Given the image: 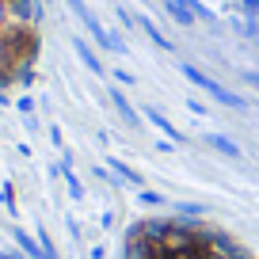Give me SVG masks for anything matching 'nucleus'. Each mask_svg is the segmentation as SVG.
Returning a JSON list of instances; mask_svg holds the SVG:
<instances>
[{"mask_svg": "<svg viewBox=\"0 0 259 259\" xmlns=\"http://www.w3.org/2000/svg\"><path fill=\"white\" fill-rule=\"evenodd\" d=\"M126 259H259V255L206 225L153 221L134 233Z\"/></svg>", "mask_w": 259, "mask_h": 259, "instance_id": "f257e3e1", "label": "nucleus"}]
</instances>
